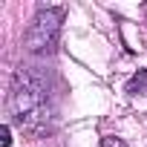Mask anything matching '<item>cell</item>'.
Here are the masks:
<instances>
[{"instance_id":"4","label":"cell","mask_w":147,"mask_h":147,"mask_svg":"<svg viewBox=\"0 0 147 147\" xmlns=\"http://www.w3.org/2000/svg\"><path fill=\"white\" fill-rule=\"evenodd\" d=\"M98 147H127V144H124V141H121V138H115V136H104V138H101V144H98Z\"/></svg>"},{"instance_id":"3","label":"cell","mask_w":147,"mask_h":147,"mask_svg":"<svg viewBox=\"0 0 147 147\" xmlns=\"http://www.w3.org/2000/svg\"><path fill=\"white\" fill-rule=\"evenodd\" d=\"M130 95H138V92H147V69H138L136 75L127 81V87H124Z\"/></svg>"},{"instance_id":"5","label":"cell","mask_w":147,"mask_h":147,"mask_svg":"<svg viewBox=\"0 0 147 147\" xmlns=\"http://www.w3.org/2000/svg\"><path fill=\"white\" fill-rule=\"evenodd\" d=\"M0 141H3V147H9L12 144V130L3 124V127H0Z\"/></svg>"},{"instance_id":"2","label":"cell","mask_w":147,"mask_h":147,"mask_svg":"<svg viewBox=\"0 0 147 147\" xmlns=\"http://www.w3.org/2000/svg\"><path fill=\"white\" fill-rule=\"evenodd\" d=\"M63 15H66L63 6H40L26 29V49L35 55H52L61 38Z\"/></svg>"},{"instance_id":"1","label":"cell","mask_w":147,"mask_h":147,"mask_svg":"<svg viewBox=\"0 0 147 147\" xmlns=\"http://www.w3.org/2000/svg\"><path fill=\"white\" fill-rule=\"evenodd\" d=\"M9 113L15 118V124L29 133V136H46L52 133V98L46 84L40 81L38 72H32L29 66H20L12 75V87H9Z\"/></svg>"}]
</instances>
